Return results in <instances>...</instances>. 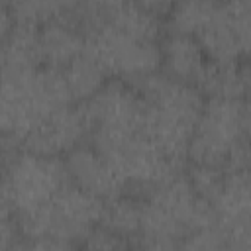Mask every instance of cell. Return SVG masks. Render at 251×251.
Masks as SVG:
<instances>
[{
	"label": "cell",
	"instance_id": "11",
	"mask_svg": "<svg viewBox=\"0 0 251 251\" xmlns=\"http://www.w3.org/2000/svg\"><path fill=\"white\" fill-rule=\"evenodd\" d=\"M88 141V122L80 104H69L49 114L24 141L22 149L45 155L65 157L76 145Z\"/></svg>",
	"mask_w": 251,
	"mask_h": 251
},
{
	"label": "cell",
	"instance_id": "14",
	"mask_svg": "<svg viewBox=\"0 0 251 251\" xmlns=\"http://www.w3.org/2000/svg\"><path fill=\"white\" fill-rule=\"evenodd\" d=\"M41 67L39 25L14 22L0 53V78L27 76Z\"/></svg>",
	"mask_w": 251,
	"mask_h": 251
},
{
	"label": "cell",
	"instance_id": "13",
	"mask_svg": "<svg viewBox=\"0 0 251 251\" xmlns=\"http://www.w3.org/2000/svg\"><path fill=\"white\" fill-rule=\"evenodd\" d=\"M161 67L159 71L175 80L196 86L210 59L196 37L165 31L159 41Z\"/></svg>",
	"mask_w": 251,
	"mask_h": 251
},
{
	"label": "cell",
	"instance_id": "7",
	"mask_svg": "<svg viewBox=\"0 0 251 251\" xmlns=\"http://www.w3.org/2000/svg\"><path fill=\"white\" fill-rule=\"evenodd\" d=\"M80 106L88 122V143L100 153L143 133V98L131 82L110 78Z\"/></svg>",
	"mask_w": 251,
	"mask_h": 251
},
{
	"label": "cell",
	"instance_id": "3",
	"mask_svg": "<svg viewBox=\"0 0 251 251\" xmlns=\"http://www.w3.org/2000/svg\"><path fill=\"white\" fill-rule=\"evenodd\" d=\"M75 104L61 69L41 67L27 76L0 78V151L22 149L25 137L55 110Z\"/></svg>",
	"mask_w": 251,
	"mask_h": 251
},
{
	"label": "cell",
	"instance_id": "1",
	"mask_svg": "<svg viewBox=\"0 0 251 251\" xmlns=\"http://www.w3.org/2000/svg\"><path fill=\"white\" fill-rule=\"evenodd\" d=\"M131 84L143 98V135L184 169L188 141L206 100L204 94L161 71Z\"/></svg>",
	"mask_w": 251,
	"mask_h": 251
},
{
	"label": "cell",
	"instance_id": "24",
	"mask_svg": "<svg viewBox=\"0 0 251 251\" xmlns=\"http://www.w3.org/2000/svg\"><path fill=\"white\" fill-rule=\"evenodd\" d=\"M12 25H14V18L8 10V6H0V53H2L4 41L10 33V29H12Z\"/></svg>",
	"mask_w": 251,
	"mask_h": 251
},
{
	"label": "cell",
	"instance_id": "15",
	"mask_svg": "<svg viewBox=\"0 0 251 251\" xmlns=\"http://www.w3.org/2000/svg\"><path fill=\"white\" fill-rule=\"evenodd\" d=\"M86 47L84 31L71 18H57L39 25V53L43 67L63 69Z\"/></svg>",
	"mask_w": 251,
	"mask_h": 251
},
{
	"label": "cell",
	"instance_id": "22",
	"mask_svg": "<svg viewBox=\"0 0 251 251\" xmlns=\"http://www.w3.org/2000/svg\"><path fill=\"white\" fill-rule=\"evenodd\" d=\"M80 247H88V249H124V247H131L126 239L114 235L112 231H108L106 227L102 226H96L88 235L86 239L82 241Z\"/></svg>",
	"mask_w": 251,
	"mask_h": 251
},
{
	"label": "cell",
	"instance_id": "19",
	"mask_svg": "<svg viewBox=\"0 0 251 251\" xmlns=\"http://www.w3.org/2000/svg\"><path fill=\"white\" fill-rule=\"evenodd\" d=\"M218 0H175L165 14V31L196 37L212 16Z\"/></svg>",
	"mask_w": 251,
	"mask_h": 251
},
{
	"label": "cell",
	"instance_id": "6",
	"mask_svg": "<svg viewBox=\"0 0 251 251\" xmlns=\"http://www.w3.org/2000/svg\"><path fill=\"white\" fill-rule=\"evenodd\" d=\"M69 182L63 157H45L18 149L4 157L0 169V198L14 218L47 204Z\"/></svg>",
	"mask_w": 251,
	"mask_h": 251
},
{
	"label": "cell",
	"instance_id": "2",
	"mask_svg": "<svg viewBox=\"0 0 251 251\" xmlns=\"http://www.w3.org/2000/svg\"><path fill=\"white\" fill-rule=\"evenodd\" d=\"M218 226L212 204L196 194L184 171L141 194L135 247L173 249L194 231Z\"/></svg>",
	"mask_w": 251,
	"mask_h": 251
},
{
	"label": "cell",
	"instance_id": "4",
	"mask_svg": "<svg viewBox=\"0 0 251 251\" xmlns=\"http://www.w3.org/2000/svg\"><path fill=\"white\" fill-rule=\"evenodd\" d=\"M104 202L106 200L76 184L67 182L41 208L16 216L20 243L37 237H53L69 247H80L86 235L100 224Z\"/></svg>",
	"mask_w": 251,
	"mask_h": 251
},
{
	"label": "cell",
	"instance_id": "10",
	"mask_svg": "<svg viewBox=\"0 0 251 251\" xmlns=\"http://www.w3.org/2000/svg\"><path fill=\"white\" fill-rule=\"evenodd\" d=\"M210 204L216 216V224L226 235V249H251L249 171H226L224 182Z\"/></svg>",
	"mask_w": 251,
	"mask_h": 251
},
{
	"label": "cell",
	"instance_id": "12",
	"mask_svg": "<svg viewBox=\"0 0 251 251\" xmlns=\"http://www.w3.org/2000/svg\"><path fill=\"white\" fill-rule=\"evenodd\" d=\"M69 182L76 184L78 188L102 198L110 200L118 194L126 192V186L108 159L94 149L88 141L76 145L63 157Z\"/></svg>",
	"mask_w": 251,
	"mask_h": 251
},
{
	"label": "cell",
	"instance_id": "9",
	"mask_svg": "<svg viewBox=\"0 0 251 251\" xmlns=\"http://www.w3.org/2000/svg\"><path fill=\"white\" fill-rule=\"evenodd\" d=\"M251 35L249 2L218 0L212 16L198 31L196 39L206 57L214 63L247 61Z\"/></svg>",
	"mask_w": 251,
	"mask_h": 251
},
{
	"label": "cell",
	"instance_id": "26",
	"mask_svg": "<svg viewBox=\"0 0 251 251\" xmlns=\"http://www.w3.org/2000/svg\"><path fill=\"white\" fill-rule=\"evenodd\" d=\"M229 2H249V0H229Z\"/></svg>",
	"mask_w": 251,
	"mask_h": 251
},
{
	"label": "cell",
	"instance_id": "16",
	"mask_svg": "<svg viewBox=\"0 0 251 251\" xmlns=\"http://www.w3.org/2000/svg\"><path fill=\"white\" fill-rule=\"evenodd\" d=\"M204 98H247L249 69L247 61L214 63L210 61L196 84Z\"/></svg>",
	"mask_w": 251,
	"mask_h": 251
},
{
	"label": "cell",
	"instance_id": "25",
	"mask_svg": "<svg viewBox=\"0 0 251 251\" xmlns=\"http://www.w3.org/2000/svg\"><path fill=\"white\" fill-rule=\"evenodd\" d=\"M8 4V0H0V6H6Z\"/></svg>",
	"mask_w": 251,
	"mask_h": 251
},
{
	"label": "cell",
	"instance_id": "23",
	"mask_svg": "<svg viewBox=\"0 0 251 251\" xmlns=\"http://www.w3.org/2000/svg\"><path fill=\"white\" fill-rule=\"evenodd\" d=\"M135 2L141 4L143 8H147L149 12L157 14L159 18H163L169 12V8L175 4V0H135Z\"/></svg>",
	"mask_w": 251,
	"mask_h": 251
},
{
	"label": "cell",
	"instance_id": "18",
	"mask_svg": "<svg viewBox=\"0 0 251 251\" xmlns=\"http://www.w3.org/2000/svg\"><path fill=\"white\" fill-rule=\"evenodd\" d=\"M61 73L75 104L88 100L94 92H98L106 84V80H110L104 67L86 47L78 57H75L67 67H63Z\"/></svg>",
	"mask_w": 251,
	"mask_h": 251
},
{
	"label": "cell",
	"instance_id": "21",
	"mask_svg": "<svg viewBox=\"0 0 251 251\" xmlns=\"http://www.w3.org/2000/svg\"><path fill=\"white\" fill-rule=\"evenodd\" d=\"M18 243H20V231L16 218L10 206L0 198V249L18 247Z\"/></svg>",
	"mask_w": 251,
	"mask_h": 251
},
{
	"label": "cell",
	"instance_id": "17",
	"mask_svg": "<svg viewBox=\"0 0 251 251\" xmlns=\"http://www.w3.org/2000/svg\"><path fill=\"white\" fill-rule=\"evenodd\" d=\"M98 226L106 227L108 231H112L114 235L126 239L131 247H135V239L139 235V226H141V196L124 192L106 200Z\"/></svg>",
	"mask_w": 251,
	"mask_h": 251
},
{
	"label": "cell",
	"instance_id": "8",
	"mask_svg": "<svg viewBox=\"0 0 251 251\" xmlns=\"http://www.w3.org/2000/svg\"><path fill=\"white\" fill-rule=\"evenodd\" d=\"M159 41L133 37L112 27L86 33V49L98 59L106 75L126 82H135L159 71Z\"/></svg>",
	"mask_w": 251,
	"mask_h": 251
},
{
	"label": "cell",
	"instance_id": "20",
	"mask_svg": "<svg viewBox=\"0 0 251 251\" xmlns=\"http://www.w3.org/2000/svg\"><path fill=\"white\" fill-rule=\"evenodd\" d=\"M14 22L41 25L57 18H71L76 0H8Z\"/></svg>",
	"mask_w": 251,
	"mask_h": 251
},
{
	"label": "cell",
	"instance_id": "5",
	"mask_svg": "<svg viewBox=\"0 0 251 251\" xmlns=\"http://www.w3.org/2000/svg\"><path fill=\"white\" fill-rule=\"evenodd\" d=\"M243 141H249L247 98H206L188 141L186 163L224 169Z\"/></svg>",
	"mask_w": 251,
	"mask_h": 251
}]
</instances>
